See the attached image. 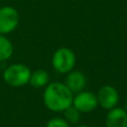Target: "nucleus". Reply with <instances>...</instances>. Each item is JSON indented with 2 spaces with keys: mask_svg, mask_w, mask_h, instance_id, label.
<instances>
[{
  "mask_svg": "<svg viewBox=\"0 0 127 127\" xmlns=\"http://www.w3.org/2000/svg\"><path fill=\"white\" fill-rule=\"evenodd\" d=\"M14 53V47L12 42L6 37V35L0 34V62L9 60Z\"/></svg>",
  "mask_w": 127,
  "mask_h": 127,
  "instance_id": "9d476101",
  "label": "nucleus"
},
{
  "mask_svg": "<svg viewBox=\"0 0 127 127\" xmlns=\"http://www.w3.org/2000/svg\"><path fill=\"white\" fill-rule=\"evenodd\" d=\"M20 23V15L12 6L0 7V34L8 35L15 31Z\"/></svg>",
  "mask_w": 127,
  "mask_h": 127,
  "instance_id": "20e7f679",
  "label": "nucleus"
},
{
  "mask_svg": "<svg viewBox=\"0 0 127 127\" xmlns=\"http://www.w3.org/2000/svg\"><path fill=\"white\" fill-rule=\"evenodd\" d=\"M96 98L98 105L101 108L110 110L117 106L119 102V93L114 86L110 84H104L99 87L96 93Z\"/></svg>",
  "mask_w": 127,
  "mask_h": 127,
  "instance_id": "39448f33",
  "label": "nucleus"
},
{
  "mask_svg": "<svg viewBox=\"0 0 127 127\" xmlns=\"http://www.w3.org/2000/svg\"><path fill=\"white\" fill-rule=\"evenodd\" d=\"M74 127H88V126L85 125V124H75Z\"/></svg>",
  "mask_w": 127,
  "mask_h": 127,
  "instance_id": "ddd939ff",
  "label": "nucleus"
},
{
  "mask_svg": "<svg viewBox=\"0 0 127 127\" xmlns=\"http://www.w3.org/2000/svg\"><path fill=\"white\" fill-rule=\"evenodd\" d=\"M76 62L75 54L72 50L62 47L55 51L52 57V65L54 69L62 74H66L74 68Z\"/></svg>",
  "mask_w": 127,
  "mask_h": 127,
  "instance_id": "7ed1b4c3",
  "label": "nucleus"
},
{
  "mask_svg": "<svg viewBox=\"0 0 127 127\" xmlns=\"http://www.w3.org/2000/svg\"><path fill=\"white\" fill-rule=\"evenodd\" d=\"M31 69L25 64L16 63L9 65L3 72L4 81L12 87H21L29 83Z\"/></svg>",
  "mask_w": 127,
  "mask_h": 127,
  "instance_id": "f03ea898",
  "label": "nucleus"
},
{
  "mask_svg": "<svg viewBox=\"0 0 127 127\" xmlns=\"http://www.w3.org/2000/svg\"><path fill=\"white\" fill-rule=\"evenodd\" d=\"M46 127H70V124L64 118L54 117L47 122Z\"/></svg>",
  "mask_w": 127,
  "mask_h": 127,
  "instance_id": "f8f14e48",
  "label": "nucleus"
},
{
  "mask_svg": "<svg viewBox=\"0 0 127 127\" xmlns=\"http://www.w3.org/2000/svg\"><path fill=\"white\" fill-rule=\"evenodd\" d=\"M73 93L64 82L54 81L49 83L43 93L46 107L53 112H63L72 104Z\"/></svg>",
  "mask_w": 127,
  "mask_h": 127,
  "instance_id": "f257e3e1",
  "label": "nucleus"
},
{
  "mask_svg": "<svg viewBox=\"0 0 127 127\" xmlns=\"http://www.w3.org/2000/svg\"><path fill=\"white\" fill-rule=\"evenodd\" d=\"M106 127H127V112L122 107L108 110L105 117Z\"/></svg>",
  "mask_w": 127,
  "mask_h": 127,
  "instance_id": "6e6552de",
  "label": "nucleus"
},
{
  "mask_svg": "<svg viewBox=\"0 0 127 127\" xmlns=\"http://www.w3.org/2000/svg\"><path fill=\"white\" fill-rule=\"evenodd\" d=\"M29 83L35 88L46 87L50 83V74L45 69H36L31 72Z\"/></svg>",
  "mask_w": 127,
  "mask_h": 127,
  "instance_id": "1a4fd4ad",
  "label": "nucleus"
},
{
  "mask_svg": "<svg viewBox=\"0 0 127 127\" xmlns=\"http://www.w3.org/2000/svg\"><path fill=\"white\" fill-rule=\"evenodd\" d=\"M64 113V118L69 123V124H78L79 120H80V112L71 104L69 107H67L66 109H64L63 111Z\"/></svg>",
  "mask_w": 127,
  "mask_h": 127,
  "instance_id": "9b49d317",
  "label": "nucleus"
},
{
  "mask_svg": "<svg viewBox=\"0 0 127 127\" xmlns=\"http://www.w3.org/2000/svg\"><path fill=\"white\" fill-rule=\"evenodd\" d=\"M64 84L73 94H76L84 90V87L86 85V76L80 70L72 69L71 71L66 73Z\"/></svg>",
  "mask_w": 127,
  "mask_h": 127,
  "instance_id": "0eeeda50",
  "label": "nucleus"
},
{
  "mask_svg": "<svg viewBox=\"0 0 127 127\" xmlns=\"http://www.w3.org/2000/svg\"><path fill=\"white\" fill-rule=\"evenodd\" d=\"M72 105L80 113L91 112L98 106L96 94L87 90H82L76 94H73Z\"/></svg>",
  "mask_w": 127,
  "mask_h": 127,
  "instance_id": "423d86ee",
  "label": "nucleus"
},
{
  "mask_svg": "<svg viewBox=\"0 0 127 127\" xmlns=\"http://www.w3.org/2000/svg\"><path fill=\"white\" fill-rule=\"evenodd\" d=\"M124 110L127 112V101L125 102V105H124Z\"/></svg>",
  "mask_w": 127,
  "mask_h": 127,
  "instance_id": "4468645a",
  "label": "nucleus"
}]
</instances>
